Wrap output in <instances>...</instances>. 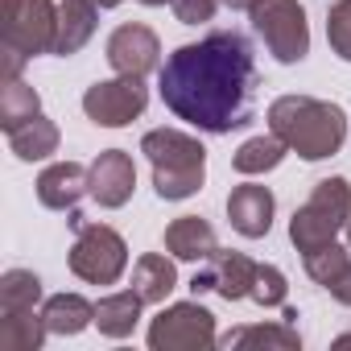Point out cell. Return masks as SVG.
Segmentation results:
<instances>
[{
    "mask_svg": "<svg viewBox=\"0 0 351 351\" xmlns=\"http://www.w3.org/2000/svg\"><path fill=\"white\" fill-rule=\"evenodd\" d=\"M42 302V277L29 269H9L0 277V314L13 310H38Z\"/></svg>",
    "mask_w": 351,
    "mask_h": 351,
    "instance_id": "25",
    "label": "cell"
},
{
    "mask_svg": "<svg viewBox=\"0 0 351 351\" xmlns=\"http://www.w3.org/2000/svg\"><path fill=\"white\" fill-rule=\"evenodd\" d=\"M347 244H351V219H347Z\"/></svg>",
    "mask_w": 351,
    "mask_h": 351,
    "instance_id": "35",
    "label": "cell"
},
{
    "mask_svg": "<svg viewBox=\"0 0 351 351\" xmlns=\"http://www.w3.org/2000/svg\"><path fill=\"white\" fill-rule=\"evenodd\" d=\"M215 248H219L215 228H211L207 219H199V215H182V219H173V223L165 228V252L178 256V261L203 265Z\"/></svg>",
    "mask_w": 351,
    "mask_h": 351,
    "instance_id": "16",
    "label": "cell"
},
{
    "mask_svg": "<svg viewBox=\"0 0 351 351\" xmlns=\"http://www.w3.org/2000/svg\"><path fill=\"white\" fill-rule=\"evenodd\" d=\"M347 219H351V182L347 178H322V182H314L310 199L293 211L289 240L306 256V252L330 244L347 228Z\"/></svg>",
    "mask_w": 351,
    "mask_h": 351,
    "instance_id": "4",
    "label": "cell"
},
{
    "mask_svg": "<svg viewBox=\"0 0 351 351\" xmlns=\"http://www.w3.org/2000/svg\"><path fill=\"white\" fill-rule=\"evenodd\" d=\"M149 104V87L136 75H116V79H99L87 87L83 95V112L87 120H95L99 128H124L132 124Z\"/></svg>",
    "mask_w": 351,
    "mask_h": 351,
    "instance_id": "9",
    "label": "cell"
},
{
    "mask_svg": "<svg viewBox=\"0 0 351 351\" xmlns=\"http://www.w3.org/2000/svg\"><path fill=\"white\" fill-rule=\"evenodd\" d=\"M248 17L277 62L293 66L310 54V25H306V9L298 0H256Z\"/></svg>",
    "mask_w": 351,
    "mask_h": 351,
    "instance_id": "6",
    "label": "cell"
},
{
    "mask_svg": "<svg viewBox=\"0 0 351 351\" xmlns=\"http://www.w3.org/2000/svg\"><path fill=\"white\" fill-rule=\"evenodd\" d=\"M141 5H165V0H141Z\"/></svg>",
    "mask_w": 351,
    "mask_h": 351,
    "instance_id": "34",
    "label": "cell"
},
{
    "mask_svg": "<svg viewBox=\"0 0 351 351\" xmlns=\"http://www.w3.org/2000/svg\"><path fill=\"white\" fill-rule=\"evenodd\" d=\"M215 314L199 302H173L149 322V347L153 351H207L215 347Z\"/></svg>",
    "mask_w": 351,
    "mask_h": 351,
    "instance_id": "7",
    "label": "cell"
},
{
    "mask_svg": "<svg viewBox=\"0 0 351 351\" xmlns=\"http://www.w3.org/2000/svg\"><path fill=\"white\" fill-rule=\"evenodd\" d=\"M132 289H136V298L145 306H157L178 289V269H173V261L161 256V252H145L132 265Z\"/></svg>",
    "mask_w": 351,
    "mask_h": 351,
    "instance_id": "17",
    "label": "cell"
},
{
    "mask_svg": "<svg viewBox=\"0 0 351 351\" xmlns=\"http://www.w3.org/2000/svg\"><path fill=\"white\" fill-rule=\"evenodd\" d=\"M285 153H289V145L277 136V132H269V136H248L240 149H236V157H232V165H236V173H269V169H277L281 161H285Z\"/></svg>",
    "mask_w": 351,
    "mask_h": 351,
    "instance_id": "22",
    "label": "cell"
},
{
    "mask_svg": "<svg viewBox=\"0 0 351 351\" xmlns=\"http://www.w3.org/2000/svg\"><path fill=\"white\" fill-rule=\"evenodd\" d=\"M269 132H277L289 153L306 161L335 157L347 141V112L314 95H281L269 104Z\"/></svg>",
    "mask_w": 351,
    "mask_h": 351,
    "instance_id": "2",
    "label": "cell"
},
{
    "mask_svg": "<svg viewBox=\"0 0 351 351\" xmlns=\"http://www.w3.org/2000/svg\"><path fill=\"white\" fill-rule=\"evenodd\" d=\"M252 281H256V261L252 256L215 248L203 261V269L191 277V289H195V298L199 293H219L223 302H240V298H252Z\"/></svg>",
    "mask_w": 351,
    "mask_h": 351,
    "instance_id": "10",
    "label": "cell"
},
{
    "mask_svg": "<svg viewBox=\"0 0 351 351\" xmlns=\"http://www.w3.org/2000/svg\"><path fill=\"white\" fill-rule=\"evenodd\" d=\"M273 211H277V199L269 186H256V182H244L228 195V219L232 228L244 236V240H261L269 236L273 228Z\"/></svg>",
    "mask_w": 351,
    "mask_h": 351,
    "instance_id": "14",
    "label": "cell"
},
{
    "mask_svg": "<svg viewBox=\"0 0 351 351\" xmlns=\"http://www.w3.org/2000/svg\"><path fill=\"white\" fill-rule=\"evenodd\" d=\"M335 343H339V347H347V343H351V335H339V339H335Z\"/></svg>",
    "mask_w": 351,
    "mask_h": 351,
    "instance_id": "33",
    "label": "cell"
},
{
    "mask_svg": "<svg viewBox=\"0 0 351 351\" xmlns=\"http://www.w3.org/2000/svg\"><path fill=\"white\" fill-rule=\"evenodd\" d=\"M58 141H62L58 124L46 120V116H38V120H29V124H21V128L9 132V145H13V153L21 161H46L50 153H58Z\"/></svg>",
    "mask_w": 351,
    "mask_h": 351,
    "instance_id": "23",
    "label": "cell"
},
{
    "mask_svg": "<svg viewBox=\"0 0 351 351\" xmlns=\"http://www.w3.org/2000/svg\"><path fill=\"white\" fill-rule=\"evenodd\" d=\"M173 5V17H178L182 25H203L215 17V9L223 5V0H169Z\"/></svg>",
    "mask_w": 351,
    "mask_h": 351,
    "instance_id": "29",
    "label": "cell"
},
{
    "mask_svg": "<svg viewBox=\"0 0 351 351\" xmlns=\"http://www.w3.org/2000/svg\"><path fill=\"white\" fill-rule=\"evenodd\" d=\"M141 153L153 165V191L165 203H182L207 182V149L199 136L178 128H153L141 136Z\"/></svg>",
    "mask_w": 351,
    "mask_h": 351,
    "instance_id": "3",
    "label": "cell"
},
{
    "mask_svg": "<svg viewBox=\"0 0 351 351\" xmlns=\"http://www.w3.org/2000/svg\"><path fill=\"white\" fill-rule=\"evenodd\" d=\"M38 116H42V95L29 83H21V79H9L5 91H0V128L13 132V128L29 124Z\"/></svg>",
    "mask_w": 351,
    "mask_h": 351,
    "instance_id": "24",
    "label": "cell"
},
{
    "mask_svg": "<svg viewBox=\"0 0 351 351\" xmlns=\"http://www.w3.org/2000/svg\"><path fill=\"white\" fill-rule=\"evenodd\" d=\"M136 191V165L124 149H104L91 161V199L108 211L124 207Z\"/></svg>",
    "mask_w": 351,
    "mask_h": 351,
    "instance_id": "12",
    "label": "cell"
},
{
    "mask_svg": "<svg viewBox=\"0 0 351 351\" xmlns=\"http://www.w3.org/2000/svg\"><path fill=\"white\" fill-rule=\"evenodd\" d=\"M141 306H145V302L136 298V289L99 298V302H95V326H99V335H108V339H128V335L136 330V322H141Z\"/></svg>",
    "mask_w": 351,
    "mask_h": 351,
    "instance_id": "18",
    "label": "cell"
},
{
    "mask_svg": "<svg viewBox=\"0 0 351 351\" xmlns=\"http://www.w3.org/2000/svg\"><path fill=\"white\" fill-rule=\"evenodd\" d=\"M50 326L38 310H13L0 314V351H38L46 343Z\"/></svg>",
    "mask_w": 351,
    "mask_h": 351,
    "instance_id": "21",
    "label": "cell"
},
{
    "mask_svg": "<svg viewBox=\"0 0 351 351\" xmlns=\"http://www.w3.org/2000/svg\"><path fill=\"white\" fill-rule=\"evenodd\" d=\"M223 5H228V9H240V13H248V9L256 5V0H223Z\"/></svg>",
    "mask_w": 351,
    "mask_h": 351,
    "instance_id": "31",
    "label": "cell"
},
{
    "mask_svg": "<svg viewBox=\"0 0 351 351\" xmlns=\"http://www.w3.org/2000/svg\"><path fill=\"white\" fill-rule=\"evenodd\" d=\"M58 38V5L54 0H5V46L25 58L54 54Z\"/></svg>",
    "mask_w": 351,
    "mask_h": 351,
    "instance_id": "8",
    "label": "cell"
},
{
    "mask_svg": "<svg viewBox=\"0 0 351 351\" xmlns=\"http://www.w3.org/2000/svg\"><path fill=\"white\" fill-rule=\"evenodd\" d=\"M302 265H306V273H310V281H318L322 289L326 285H335L347 269H351V244L343 248V244H322V248H314V252H306L302 256Z\"/></svg>",
    "mask_w": 351,
    "mask_h": 351,
    "instance_id": "26",
    "label": "cell"
},
{
    "mask_svg": "<svg viewBox=\"0 0 351 351\" xmlns=\"http://www.w3.org/2000/svg\"><path fill=\"white\" fill-rule=\"evenodd\" d=\"M219 347H277V351H298L302 335L293 322H256V326H236L219 339Z\"/></svg>",
    "mask_w": 351,
    "mask_h": 351,
    "instance_id": "20",
    "label": "cell"
},
{
    "mask_svg": "<svg viewBox=\"0 0 351 351\" xmlns=\"http://www.w3.org/2000/svg\"><path fill=\"white\" fill-rule=\"evenodd\" d=\"M326 42H330V50L343 62H351V0H335L330 5V13H326Z\"/></svg>",
    "mask_w": 351,
    "mask_h": 351,
    "instance_id": "28",
    "label": "cell"
},
{
    "mask_svg": "<svg viewBox=\"0 0 351 351\" xmlns=\"http://www.w3.org/2000/svg\"><path fill=\"white\" fill-rule=\"evenodd\" d=\"M326 293L335 298V302H343V306H351V269L335 281V285H326Z\"/></svg>",
    "mask_w": 351,
    "mask_h": 351,
    "instance_id": "30",
    "label": "cell"
},
{
    "mask_svg": "<svg viewBox=\"0 0 351 351\" xmlns=\"http://www.w3.org/2000/svg\"><path fill=\"white\" fill-rule=\"evenodd\" d=\"M66 265L87 285H116L128 269V244L108 223H79V236L71 244Z\"/></svg>",
    "mask_w": 351,
    "mask_h": 351,
    "instance_id": "5",
    "label": "cell"
},
{
    "mask_svg": "<svg viewBox=\"0 0 351 351\" xmlns=\"http://www.w3.org/2000/svg\"><path fill=\"white\" fill-rule=\"evenodd\" d=\"M95 25H99V5H91V0H62V5H58L54 54H62V58L79 54L95 38Z\"/></svg>",
    "mask_w": 351,
    "mask_h": 351,
    "instance_id": "15",
    "label": "cell"
},
{
    "mask_svg": "<svg viewBox=\"0 0 351 351\" xmlns=\"http://www.w3.org/2000/svg\"><path fill=\"white\" fill-rule=\"evenodd\" d=\"M91 5H99V9H116V5H124V0H91Z\"/></svg>",
    "mask_w": 351,
    "mask_h": 351,
    "instance_id": "32",
    "label": "cell"
},
{
    "mask_svg": "<svg viewBox=\"0 0 351 351\" xmlns=\"http://www.w3.org/2000/svg\"><path fill=\"white\" fill-rule=\"evenodd\" d=\"M42 318H46L50 335H79L95 322V306L83 293H54V298H46Z\"/></svg>",
    "mask_w": 351,
    "mask_h": 351,
    "instance_id": "19",
    "label": "cell"
},
{
    "mask_svg": "<svg viewBox=\"0 0 351 351\" xmlns=\"http://www.w3.org/2000/svg\"><path fill=\"white\" fill-rule=\"evenodd\" d=\"M83 195H91V165L54 161L38 173V203L50 211H75Z\"/></svg>",
    "mask_w": 351,
    "mask_h": 351,
    "instance_id": "13",
    "label": "cell"
},
{
    "mask_svg": "<svg viewBox=\"0 0 351 351\" xmlns=\"http://www.w3.org/2000/svg\"><path fill=\"white\" fill-rule=\"evenodd\" d=\"M108 62L116 75H153L161 71V42L149 25L141 21H128V25H116L112 38H108Z\"/></svg>",
    "mask_w": 351,
    "mask_h": 351,
    "instance_id": "11",
    "label": "cell"
},
{
    "mask_svg": "<svg viewBox=\"0 0 351 351\" xmlns=\"http://www.w3.org/2000/svg\"><path fill=\"white\" fill-rule=\"evenodd\" d=\"M165 108L199 132H236L256 116V58L244 34L215 29L178 46L157 71Z\"/></svg>",
    "mask_w": 351,
    "mask_h": 351,
    "instance_id": "1",
    "label": "cell"
},
{
    "mask_svg": "<svg viewBox=\"0 0 351 351\" xmlns=\"http://www.w3.org/2000/svg\"><path fill=\"white\" fill-rule=\"evenodd\" d=\"M289 298V285H285V273L277 265H256V281H252V302H261L265 310L273 306H285Z\"/></svg>",
    "mask_w": 351,
    "mask_h": 351,
    "instance_id": "27",
    "label": "cell"
}]
</instances>
